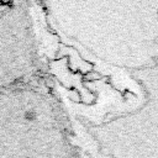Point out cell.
Wrapping results in <instances>:
<instances>
[{"label":"cell","mask_w":158,"mask_h":158,"mask_svg":"<svg viewBox=\"0 0 158 158\" xmlns=\"http://www.w3.org/2000/svg\"><path fill=\"white\" fill-rule=\"evenodd\" d=\"M38 68V43L28 1L9 0L0 12V89L28 83Z\"/></svg>","instance_id":"6da1fadb"},{"label":"cell","mask_w":158,"mask_h":158,"mask_svg":"<svg viewBox=\"0 0 158 158\" xmlns=\"http://www.w3.org/2000/svg\"><path fill=\"white\" fill-rule=\"evenodd\" d=\"M7 1H9V0H0V12H1V10L4 9V6L7 4Z\"/></svg>","instance_id":"7a4b0ae2"}]
</instances>
